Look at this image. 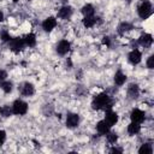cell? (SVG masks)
<instances>
[{
  "label": "cell",
  "instance_id": "1",
  "mask_svg": "<svg viewBox=\"0 0 154 154\" xmlns=\"http://www.w3.org/2000/svg\"><path fill=\"white\" fill-rule=\"evenodd\" d=\"M112 106H113V101H112L111 96L106 93L97 94L91 101V108L96 109V111H99V109H105L106 111V109L112 108Z\"/></svg>",
  "mask_w": 154,
  "mask_h": 154
},
{
  "label": "cell",
  "instance_id": "2",
  "mask_svg": "<svg viewBox=\"0 0 154 154\" xmlns=\"http://www.w3.org/2000/svg\"><path fill=\"white\" fill-rule=\"evenodd\" d=\"M153 13V6L152 2L148 0H143L138 6H137V14L141 19H147L150 17Z\"/></svg>",
  "mask_w": 154,
  "mask_h": 154
},
{
  "label": "cell",
  "instance_id": "3",
  "mask_svg": "<svg viewBox=\"0 0 154 154\" xmlns=\"http://www.w3.org/2000/svg\"><path fill=\"white\" fill-rule=\"evenodd\" d=\"M28 112V103L20 99H17L12 103V113L16 116H24Z\"/></svg>",
  "mask_w": 154,
  "mask_h": 154
},
{
  "label": "cell",
  "instance_id": "4",
  "mask_svg": "<svg viewBox=\"0 0 154 154\" xmlns=\"http://www.w3.org/2000/svg\"><path fill=\"white\" fill-rule=\"evenodd\" d=\"M25 47V42L22 37H12L8 41V48L13 52V53H19L24 49Z\"/></svg>",
  "mask_w": 154,
  "mask_h": 154
},
{
  "label": "cell",
  "instance_id": "5",
  "mask_svg": "<svg viewBox=\"0 0 154 154\" xmlns=\"http://www.w3.org/2000/svg\"><path fill=\"white\" fill-rule=\"evenodd\" d=\"M18 90H19V93L23 96H32L34 93H35V87L30 82H24L23 84H20V87L18 88Z\"/></svg>",
  "mask_w": 154,
  "mask_h": 154
},
{
  "label": "cell",
  "instance_id": "6",
  "mask_svg": "<svg viewBox=\"0 0 154 154\" xmlns=\"http://www.w3.org/2000/svg\"><path fill=\"white\" fill-rule=\"evenodd\" d=\"M65 123H66V126L70 129L77 128L79 124V116L77 113H67Z\"/></svg>",
  "mask_w": 154,
  "mask_h": 154
},
{
  "label": "cell",
  "instance_id": "7",
  "mask_svg": "<svg viewBox=\"0 0 154 154\" xmlns=\"http://www.w3.org/2000/svg\"><path fill=\"white\" fill-rule=\"evenodd\" d=\"M70 48H71V43L67 41V40H61L58 42L57 45V53L60 54V55H65L70 52Z\"/></svg>",
  "mask_w": 154,
  "mask_h": 154
},
{
  "label": "cell",
  "instance_id": "8",
  "mask_svg": "<svg viewBox=\"0 0 154 154\" xmlns=\"http://www.w3.org/2000/svg\"><path fill=\"white\" fill-rule=\"evenodd\" d=\"M128 60H129V63H130L131 65H137V64H140L141 60H142V53H141L138 49L134 48V49L129 53Z\"/></svg>",
  "mask_w": 154,
  "mask_h": 154
},
{
  "label": "cell",
  "instance_id": "9",
  "mask_svg": "<svg viewBox=\"0 0 154 154\" xmlns=\"http://www.w3.org/2000/svg\"><path fill=\"white\" fill-rule=\"evenodd\" d=\"M144 118H146V114H144V112H143L142 109H140V108H134V109L131 111V113H130V119H131V122H135V123L141 124V123L144 120Z\"/></svg>",
  "mask_w": 154,
  "mask_h": 154
},
{
  "label": "cell",
  "instance_id": "10",
  "mask_svg": "<svg viewBox=\"0 0 154 154\" xmlns=\"http://www.w3.org/2000/svg\"><path fill=\"white\" fill-rule=\"evenodd\" d=\"M57 26V18L55 17H47L43 22H42V29L47 32L52 31L54 28Z\"/></svg>",
  "mask_w": 154,
  "mask_h": 154
},
{
  "label": "cell",
  "instance_id": "11",
  "mask_svg": "<svg viewBox=\"0 0 154 154\" xmlns=\"http://www.w3.org/2000/svg\"><path fill=\"white\" fill-rule=\"evenodd\" d=\"M118 118H119V117H118L117 112L112 111V108H109V109H106V111H105V120H106L111 126H113L114 124H117Z\"/></svg>",
  "mask_w": 154,
  "mask_h": 154
},
{
  "label": "cell",
  "instance_id": "12",
  "mask_svg": "<svg viewBox=\"0 0 154 154\" xmlns=\"http://www.w3.org/2000/svg\"><path fill=\"white\" fill-rule=\"evenodd\" d=\"M138 43L142 46V47H150L152 46V43H153V36L150 35V34H147V32H144V34H142L140 37H138Z\"/></svg>",
  "mask_w": 154,
  "mask_h": 154
},
{
  "label": "cell",
  "instance_id": "13",
  "mask_svg": "<svg viewBox=\"0 0 154 154\" xmlns=\"http://www.w3.org/2000/svg\"><path fill=\"white\" fill-rule=\"evenodd\" d=\"M73 13V10L71 6H63L59 11H58V17L61 19H69Z\"/></svg>",
  "mask_w": 154,
  "mask_h": 154
},
{
  "label": "cell",
  "instance_id": "14",
  "mask_svg": "<svg viewBox=\"0 0 154 154\" xmlns=\"http://www.w3.org/2000/svg\"><path fill=\"white\" fill-rule=\"evenodd\" d=\"M111 130V125L103 119V120H100L97 124H96V131L100 134V135H106L108 131Z\"/></svg>",
  "mask_w": 154,
  "mask_h": 154
},
{
  "label": "cell",
  "instance_id": "15",
  "mask_svg": "<svg viewBox=\"0 0 154 154\" xmlns=\"http://www.w3.org/2000/svg\"><path fill=\"white\" fill-rule=\"evenodd\" d=\"M140 95V87L136 83H131L128 87V96L130 99H137Z\"/></svg>",
  "mask_w": 154,
  "mask_h": 154
},
{
  "label": "cell",
  "instance_id": "16",
  "mask_svg": "<svg viewBox=\"0 0 154 154\" xmlns=\"http://www.w3.org/2000/svg\"><path fill=\"white\" fill-rule=\"evenodd\" d=\"M126 75L123 72V71H120V70H118L116 73H114V83L117 84V85H123L125 82H126Z\"/></svg>",
  "mask_w": 154,
  "mask_h": 154
},
{
  "label": "cell",
  "instance_id": "17",
  "mask_svg": "<svg viewBox=\"0 0 154 154\" xmlns=\"http://www.w3.org/2000/svg\"><path fill=\"white\" fill-rule=\"evenodd\" d=\"M128 134L130 135V136H135V135H137L140 131H141V125L138 124V123H135V122H131L129 125H128Z\"/></svg>",
  "mask_w": 154,
  "mask_h": 154
},
{
  "label": "cell",
  "instance_id": "18",
  "mask_svg": "<svg viewBox=\"0 0 154 154\" xmlns=\"http://www.w3.org/2000/svg\"><path fill=\"white\" fill-rule=\"evenodd\" d=\"M23 40L25 42V46H28V47H35V45H36V35L34 32L26 34Z\"/></svg>",
  "mask_w": 154,
  "mask_h": 154
},
{
  "label": "cell",
  "instance_id": "19",
  "mask_svg": "<svg viewBox=\"0 0 154 154\" xmlns=\"http://www.w3.org/2000/svg\"><path fill=\"white\" fill-rule=\"evenodd\" d=\"M97 17H94V16H89V17H84L82 23L84 25V28H93L96 23H97Z\"/></svg>",
  "mask_w": 154,
  "mask_h": 154
},
{
  "label": "cell",
  "instance_id": "20",
  "mask_svg": "<svg viewBox=\"0 0 154 154\" xmlns=\"http://www.w3.org/2000/svg\"><path fill=\"white\" fill-rule=\"evenodd\" d=\"M131 29H134V26H132L131 23H129V22H122V23L118 25V34L123 35V34L130 31Z\"/></svg>",
  "mask_w": 154,
  "mask_h": 154
},
{
  "label": "cell",
  "instance_id": "21",
  "mask_svg": "<svg viewBox=\"0 0 154 154\" xmlns=\"http://www.w3.org/2000/svg\"><path fill=\"white\" fill-rule=\"evenodd\" d=\"M94 6L91 5V4H85L83 7H82V10H81V12H82V14L84 16V17H89V16H94Z\"/></svg>",
  "mask_w": 154,
  "mask_h": 154
},
{
  "label": "cell",
  "instance_id": "22",
  "mask_svg": "<svg viewBox=\"0 0 154 154\" xmlns=\"http://www.w3.org/2000/svg\"><path fill=\"white\" fill-rule=\"evenodd\" d=\"M138 153L140 154H152L153 153V147L150 143H143L140 149H138Z\"/></svg>",
  "mask_w": 154,
  "mask_h": 154
},
{
  "label": "cell",
  "instance_id": "23",
  "mask_svg": "<svg viewBox=\"0 0 154 154\" xmlns=\"http://www.w3.org/2000/svg\"><path fill=\"white\" fill-rule=\"evenodd\" d=\"M0 87H1V89L4 90V93H6V94H10V93L12 91V89H13V84H12V82H10V81H4V82L0 84Z\"/></svg>",
  "mask_w": 154,
  "mask_h": 154
},
{
  "label": "cell",
  "instance_id": "24",
  "mask_svg": "<svg viewBox=\"0 0 154 154\" xmlns=\"http://www.w3.org/2000/svg\"><path fill=\"white\" fill-rule=\"evenodd\" d=\"M0 114L4 117V118H7L12 114V107L7 106V105H4L0 107Z\"/></svg>",
  "mask_w": 154,
  "mask_h": 154
},
{
  "label": "cell",
  "instance_id": "25",
  "mask_svg": "<svg viewBox=\"0 0 154 154\" xmlns=\"http://www.w3.org/2000/svg\"><path fill=\"white\" fill-rule=\"evenodd\" d=\"M106 137H107V141H108L109 143H112V144L117 143V141H118V135H117L116 132H112L111 130L106 134Z\"/></svg>",
  "mask_w": 154,
  "mask_h": 154
},
{
  "label": "cell",
  "instance_id": "26",
  "mask_svg": "<svg viewBox=\"0 0 154 154\" xmlns=\"http://www.w3.org/2000/svg\"><path fill=\"white\" fill-rule=\"evenodd\" d=\"M0 38L4 41V42H8L12 37H11V35H10V32L8 31H6V30H2L1 32H0Z\"/></svg>",
  "mask_w": 154,
  "mask_h": 154
},
{
  "label": "cell",
  "instance_id": "27",
  "mask_svg": "<svg viewBox=\"0 0 154 154\" xmlns=\"http://www.w3.org/2000/svg\"><path fill=\"white\" fill-rule=\"evenodd\" d=\"M147 67L150 69V70L154 67V55H150V57L147 59Z\"/></svg>",
  "mask_w": 154,
  "mask_h": 154
},
{
  "label": "cell",
  "instance_id": "28",
  "mask_svg": "<svg viewBox=\"0 0 154 154\" xmlns=\"http://www.w3.org/2000/svg\"><path fill=\"white\" fill-rule=\"evenodd\" d=\"M6 78H7V72L5 70H0V84L4 81H6Z\"/></svg>",
  "mask_w": 154,
  "mask_h": 154
},
{
  "label": "cell",
  "instance_id": "29",
  "mask_svg": "<svg viewBox=\"0 0 154 154\" xmlns=\"http://www.w3.org/2000/svg\"><path fill=\"white\" fill-rule=\"evenodd\" d=\"M6 141V132L4 130H0V146H2Z\"/></svg>",
  "mask_w": 154,
  "mask_h": 154
},
{
  "label": "cell",
  "instance_id": "30",
  "mask_svg": "<svg viewBox=\"0 0 154 154\" xmlns=\"http://www.w3.org/2000/svg\"><path fill=\"white\" fill-rule=\"evenodd\" d=\"M102 45L109 47V46H111V38H109L108 36H103V37H102Z\"/></svg>",
  "mask_w": 154,
  "mask_h": 154
},
{
  "label": "cell",
  "instance_id": "31",
  "mask_svg": "<svg viewBox=\"0 0 154 154\" xmlns=\"http://www.w3.org/2000/svg\"><path fill=\"white\" fill-rule=\"evenodd\" d=\"M112 154H114V153H123V149L122 148H118V147H113V148H111V150H109Z\"/></svg>",
  "mask_w": 154,
  "mask_h": 154
},
{
  "label": "cell",
  "instance_id": "32",
  "mask_svg": "<svg viewBox=\"0 0 154 154\" xmlns=\"http://www.w3.org/2000/svg\"><path fill=\"white\" fill-rule=\"evenodd\" d=\"M2 20H4V13H2L1 11H0V23H1Z\"/></svg>",
  "mask_w": 154,
  "mask_h": 154
},
{
  "label": "cell",
  "instance_id": "33",
  "mask_svg": "<svg viewBox=\"0 0 154 154\" xmlns=\"http://www.w3.org/2000/svg\"><path fill=\"white\" fill-rule=\"evenodd\" d=\"M12 1H13V2H18L19 0H12Z\"/></svg>",
  "mask_w": 154,
  "mask_h": 154
},
{
  "label": "cell",
  "instance_id": "34",
  "mask_svg": "<svg viewBox=\"0 0 154 154\" xmlns=\"http://www.w3.org/2000/svg\"><path fill=\"white\" fill-rule=\"evenodd\" d=\"M126 1H128V2H130V1H131V0H126Z\"/></svg>",
  "mask_w": 154,
  "mask_h": 154
}]
</instances>
